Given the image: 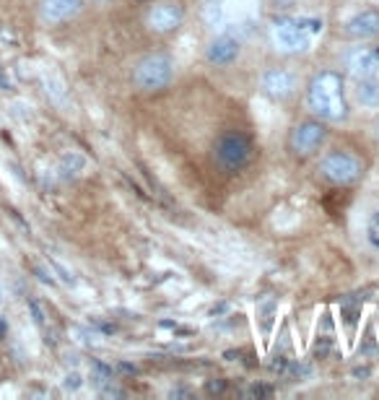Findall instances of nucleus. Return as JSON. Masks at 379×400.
<instances>
[{"mask_svg": "<svg viewBox=\"0 0 379 400\" xmlns=\"http://www.w3.org/2000/svg\"><path fill=\"white\" fill-rule=\"evenodd\" d=\"M343 37L351 42H369L379 37V11L377 8H361L348 16L343 23Z\"/></svg>", "mask_w": 379, "mask_h": 400, "instance_id": "nucleus-10", "label": "nucleus"}, {"mask_svg": "<svg viewBox=\"0 0 379 400\" xmlns=\"http://www.w3.org/2000/svg\"><path fill=\"white\" fill-rule=\"evenodd\" d=\"M133 86L141 94H162L174 81V60L166 53H148L133 65Z\"/></svg>", "mask_w": 379, "mask_h": 400, "instance_id": "nucleus-3", "label": "nucleus"}, {"mask_svg": "<svg viewBox=\"0 0 379 400\" xmlns=\"http://www.w3.org/2000/svg\"><path fill=\"white\" fill-rule=\"evenodd\" d=\"M117 372H119V374H130V377H133V374H138L141 369L135 367V364H130V361H119V364H117Z\"/></svg>", "mask_w": 379, "mask_h": 400, "instance_id": "nucleus-22", "label": "nucleus"}, {"mask_svg": "<svg viewBox=\"0 0 379 400\" xmlns=\"http://www.w3.org/2000/svg\"><path fill=\"white\" fill-rule=\"evenodd\" d=\"M86 169V159L76 151H68L60 156V164H57V177L60 180H76L78 174Z\"/></svg>", "mask_w": 379, "mask_h": 400, "instance_id": "nucleus-14", "label": "nucleus"}, {"mask_svg": "<svg viewBox=\"0 0 379 400\" xmlns=\"http://www.w3.org/2000/svg\"><path fill=\"white\" fill-rule=\"evenodd\" d=\"M29 312H32V320L37 327H47V312H44V307L39 299H29Z\"/></svg>", "mask_w": 379, "mask_h": 400, "instance_id": "nucleus-18", "label": "nucleus"}, {"mask_svg": "<svg viewBox=\"0 0 379 400\" xmlns=\"http://www.w3.org/2000/svg\"><path fill=\"white\" fill-rule=\"evenodd\" d=\"M112 374H115V369L107 367L104 361H99V359H94L91 361V379H94V385H107V382H112Z\"/></svg>", "mask_w": 379, "mask_h": 400, "instance_id": "nucleus-16", "label": "nucleus"}, {"mask_svg": "<svg viewBox=\"0 0 379 400\" xmlns=\"http://www.w3.org/2000/svg\"><path fill=\"white\" fill-rule=\"evenodd\" d=\"M146 23L156 34H174L184 23V8L179 3H174V0L153 3L148 13H146Z\"/></svg>", "mask_w": 379, "mask_h": 400, "instance_id": "nucleus-8", "label": "nucleus"}, {"mask_svg": "<svg viewBox=\"0 0 379 400\" xmlns=\"http://www.w3.org/2000/svg\"><path fill=\"white\" fill-rule=\"evenodd\" d=\"M304 102H307V109L312 112V117L322 120L327 125H340L351 117L346 78L340 70H333V68H322L307 81Z\"/></svg>", "mask_w": 379, "mask_h": 400, "instance_id": "nucleus-1", "label": "nucleus"}, {"mask_svg": "<svg viewBox=\"0 0 379 400\" xmlns=\"http://www.w3.org/2000/svg\"><path fill=\"white\" fill-rule=\"evenodd\" d=\"M252 156H255V146L239 130L221 133L216 143H213V162H216L218 169H224L226 174H237L242 169H247Z\"/></svg>", "mask_w": 379, "mask_h": 400, "instance_id": "nucleus-5", "label": "nucleus"}, {"mask_svg": "<svg viewBox=\"0 0 379 400\" xmlns=\"http://www.w3.org/2000/svg\"><path fill=\"white\" fill-rule=\"evenodd\" d=\"M325 143H327V122L317 117L296 122L291 133H289V151L296 159H309L317 151H322Z\"/></svg>", "mask_w": 379, "mask_h": 400, "instance_id": "nucleus-6", "label": "nucleus"}, {"mask_svg": "<svg viewBox=\"0 0 379 400\" xmlns=\"http://www.w3.org/2000/svg\"><path fill=\"white\" fill-rule=\"evenodd\" d=\"M81 385H84L81 374H76V372H73V374H68V379H66V388H68V390H78Z\"/></svg>", "mask_w": 379, "mask_h": 400, "instance_id": "nucleus-25", "label": "nucleus"}, {"mask_svg": "<svg viewBox=\"0 0 379 400\" xmlns=\"http://www.w3.org/2000/svg\"><path fill=\"white\" fill-rule=\"evenodd\" d=\"M317 172L333 187H351V184L361 182V177L367 172V164L361 162V156L346 151V149H333L320 159Z\"/></svg>", "mask_w": 379, "mask_h": 400, "instance_id": "nucleus-4", "label": "nucleus"}, {"mask_svg": "<svg viewBox=\"0 0 379 400\" xmlns=\"http://www.w3.org/2000/svg\"><path fill=\"white\" fill-rule=\"evenodd\" d=\"M320 32H322V21L296 19V16H275L268 26L273 47L281 55H307Z\"/></svg>", "mask_w": 379, "mask_h": 400, "instance_id": "nucleus-2", "label": "nucleus"}, {"mask_svg": "<svg viewBox=\"0 0 379 400\" xmlns=\"http://www.w3.org/2000/svg\"><path fill=\"white\" fill-rule=\"evenodd\" d=\"M8 213H11L13 221H16V224H21V229H23V231H26V234H29V224H26V221H23L21 216H19V211H13V208H8Z\"/></svg>", "mask_w": 379, "mask_h": 400, "instance_id": "nucleus-27", "label": "nucleus"}, {"mask_svg": "<svg viewBox=\"0 0 379 400\" xmlns=\"http://www.w3.org/2000/svg\"><path fill=\"white\" fill-rule=\"evenodd\" d=\"M91 3H109V0H91Z\"/></svg>", "mask_w": 379, "mask_h": 400, "instance_id": "nucleus-30", "label": "nucleus"}, {"mask_svg": "<svg viewBox=\"0 0 379 400\" xmlns=\"http://www.w3.org/2000/svg\"><path fill=\"white\" fill-rule=\"evenodd\" d=\"M84 8V0H39V16L47 23H63L76 19Z\"/></svg>", "mask_w": 379, "mask_h": 400, "instance_id": "nucleus-12", "label": "nucleus"}, {"mask_svg": "<svg viewBox=\"0 0 379 400\" xmlns=\"http://www.w3.org/2000/svg\"><path fill=\"white\" fill-rule=\"evenodd\" d=\"M374 135H377V141H379V120H377V125H374Z\"/></svg>", "mask_w": 379, "mask_h": 400, "instance_id": "nucleus-29", "label": "nucleus"}, {"mask_svg": "<svg viewBox=\"0 0 379 400\" xmlns=\"http://www.w3.org/2000/svg\"><path fill=\"white\" fill-rule=\"evenodd\" d=\"M34 273H37V278H39L42 283H47V286H55V278H52V276H47V271H44V268L34 265Z\"/></svg>", "mask_w": 379, "mask_h": 400, "instance_id": "nucleus-26", "label": "nucleus"}, {"mask_svg": "<svg viewBox=\"0 0 379 400\" xmlns=\"http://www.w3.org/2000/svg\"><path fill=\"white\" fill-rule=\"evenodd\" d=\"M249 395H252V398H268V395H273V388H268V385H255V388H249Z\"/></svg>", "mask_w": 379, "mask_h": 400, "instance_id": "nucleus-21", "label": "nucleus"}, {"mask_svg": "<svg viewBox=\"0 0 379 400\" xmlns=\"http://www.w3.org/2000/svg\"><path fill=\"white\" fill-rule=\"evenodd\" d=\"M208 392H211V395H221V392H224V390H226V382H224V379H216V382H208Z\"/></svg>", "mask_w": 379, "mask_h": 400, "instance_id": "nucleus-24", "label": "nucleus"}, {"mask_svg": "<svg viewBox=\"0 0 379 400\" xmlns=\"http://www.w3.org/2000/svg\"><path fill=\"white\" fill-rule=\"evenodd\" d=\"M0 88H3V91H11V81L6 78V73H3V70H0Z\"/></svg>", "mask_w": 379, "mask_h": 400, "instance_id": "nucleus-28", "label": "nucleus"}, {"mask_svg": "<svg viewBox=\"0 0 379 400\" xmlns=\"http://www.w3.org/2000/svg\"><path fill=\"white\" fill-rule=\"evenodd\" d=\"M364 237H367V245L374 252H379V208L367 218V227H364Z\"/></svg>", "mask_w": 379, "mask_h": 400, "instance_id": "nucleus-15", "label": "nucleus"}, {"mask_svg": "<svg viewBox=\"0 0 379 400\" xmlns=\"http://www.w3.org/2000/svg\"><path fill=\"white\" fill-rule=\"evenodd\" d=\"M0 299H3V296H0Z\"/></svg>", "mask_w": 379, "mask_h": 400, "instance_id": "nucleus-31", "label": "nucleus"}, {"mask_svg": "<svg viewBox=\"0 0 379 400\" xmlns=\"http://www.w3.org/2000/svg\"><path fill=\"white\" fill-rule=\"evenodd\" d=\"M333 348V333H317L314 338V346H312V356L314 359H325Z\"/></svg>", "mask_w": 379, "mask_h": 400, "instance_id": "nucleus-17", "label": "nucleus"}, {"mask_svg": "<svg viewBox=\"0 0 379 400\" xmlns=\"http://www.w3.org/2000/svg\"><path fill=\"white\" fill-rule=\"evenodd\" d=\"M343 65L353 78H367L379 73V53L371 47H351L343 55Z\"/></svg>", "mask_w": 379, "mask_h": 400, "instance_id": "nucleus-11", "label": "nucleus"}, {"mask_svg": "<svg viewBox=\"0 0 379 400\" xmlns=\"http://www.w3.org/2000/svg\"><path fill=\"white\" fill-rule=\"evenodd\" d=\"M242 55V42H239L237 34L231 32H218L211 42L206 44V60L213 68H226L234 65Z\"/></svg>", "mask_w": 379, "mask_h": 400, "instance_id": "nucleus-9", "label": "nucleus"}, {"mask_svg": "<svg viewBox=\"0 0 379 400\" xmlns=\"http://www.w3.org/2000/svg\"><path fill=\"white\" fill-rule=\"evenodd\" d=\"M50 265H52V271L57 273L60 278H63V283H68V286H73V283H76V278H73V273L68 271V268H63V265H60L57 260H50Z\"/></svg>", "mask_w": 379, "mask_h": 400, "instance_id": "nucleus-20", "label": "nucleus"}, {"mask_svg": "<svg viewBox=\"0 0 379 400\" xmlns=\"http://www.w3.org/2000/svg\"><path fill=\"white\" fill-rule=\"evenodd\" d=\"M271 6L275 11H291L293 6H296V0H271Z\"/></svg>", "mask_w": 379, "mask_h": 400, "instance_id": "nucleus-23", "label": "nucleus"}, {"mask_svg": "<svg viewBox=\"0 0 379 400\" xmlns=\"http://www.w3.org/2000/svg\"><path fill=\"white\" fill-rule=\"evenodd\" d=\"M260 91L273 102H289L299 91V76L291 68L273 65L268 70H262L260 76Z\"/></svg>", "mask_w": 379, "mask_h": 400, "instance_id": "nucleus-7", "label": "nucleus"}, {"mask_svg": "<svg viewBox=\"0 0 379 400\" xmlns=\"http://www.w3.org/2000/svg\"><path fill=\"white\" fill-rule=\"evenodd\" d=\"M353 102L364 109H379V78H356L353 81Z\"/></svg>", "mask_w": 379, "mask_h": 400, "instance_id": "nucleus-13", "label": "nucleus"}, {"mask_svg": "<svg viewBox=\"0 0 379 400\" xmlns=\"http://www.w3.org/2000/svg\"><path fill=\"white\" fill-rule=\"evenodd\" d=\"M312 369H309V364H304V361H289V367H286V377H293V379H299V377H307Z\"/></svg>", "mask_w": 379, "mask_h": 400, "instance_id": "nucleus-19", "label": "nucleus"}]
</instances>
